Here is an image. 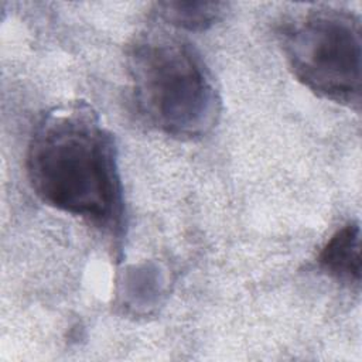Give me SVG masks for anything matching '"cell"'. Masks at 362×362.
<instances>
[{
    "mask_svg": "<svg viewBox=\"0 0 362 362\" xmlns=\"http://www.w3.org/2000/svg\"><path fill=\"white\" fill-rule=\"evenodd\" d=\"M225 7L221 1H160L154 4V13L173 27L202 31L222 18Z\"/></svg>",
    "mask_w": 362,
    "mask_h": 362,
    "instance_id": "5b68a950",
    "label": "cell"
},
{
    "mask_svg": "<svg viewBox=\"0 0 362 362\" xmlns=\"http://www.w3.org/2000/svg\"><path fill=\"white\" fill-rule=\"evenodd\" d=\"M127 74L139 113L178 140L206 136L221 116V96L198 51L165 31L139 34L127 48Z\"/></svg>",
    "mask_w": 362,
    "mask_h": 362,
    "instance_id": "7a4b0ae2",
    "label": "cell"
},
{
    "mask_svg": "<svg viewBox=\"0 0 362 362\" xmlns=\"http://www.w3.org/2000/svg\"><path fill=\"white\" fill-rule=\"evenodd\" d=\"M27 174L47 205L119 235L123 195L112 134L82 100L49 109L37 122L27 150Z\"/></svg>",
    "mask_w": 362,
    "mask_h": 362,
    "instance_id": "6da1fadb",
    "label": "cell"
},
{
    "mask_svg": "<svg viewBox=\"0 0 362 362\" xmlns=\"http://www.w3.org/2000/svg\"><path fill=\"white\" fill-rule=\"evenodd\" d=\"M320 267L341 283H361V228L351 221L338 229L318 255Z\"/></svg>",
    "mask_w": 362,
    "mask_h": 362,
    "instance_id": "277c9868",
    "label": "cell"
},
{
    "mask_svg": "<svg viewBox=\"0 0 362 362\" xmlns=\"http://www.w3.org/2000/svg\"><path fill=\"white\" fill-rule=\"evenodd\" d=\"M294 76L311 92L355 110L361 106V18L342 8L315 7L281 30Z\"/></svg>",
    "mask_w": 362,
    "mask_h": 362,
    "instance_id": "3957f363",
    "label": "cell"
}]
</instances>
